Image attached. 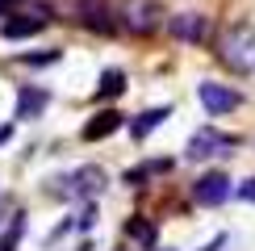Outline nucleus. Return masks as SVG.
<instances>
[{
  "mask_svg": "<svg viewBox=\"0 0 255 251\" xmlns=\"http://www.w3.org/2000/svg\"><path fill=\"white\" fill-rule=\"evenodd\" d=\"M218 247H226V235H218L214 243H209V247H201V251H218Z\"/></svg>",
  "mask_w": 255,
  "mask_h": 251,
  "instance_id": "21",
  "label": "nucleus"
},
{
  "mask_svg": "<svg viewBox=\"0 0 255 251\" xmlns=\"http://www.w3.org/2000/svg\"><path fill=\"white\" fill-rule=\"evenodd\" d=\"M59 50H42V55H21V63H29V67H42V63H55Z\"/></svg>",
  "mask_w": 255,
  "mask_h": 251,
  "instance_id": "17",
  "label": "nucleus"
},
{
  "mask_svg": "<svg viewBox=\"0 0 255 251\" xmlns=\"http://www.w3.org/2000/svg\"><path fill=\"white\" fill-rule=\"evenodd\" d=\"M8 134H13V126H0V142H8Z\"/></svg>",
  "mask_w": 255,
  "mask_h": 251,
  "instance_id": "22",
  "label": "nucleus"
},
{
  "mask_svg": "<svg viewBox=\"0 0 255 251\" xmlns=\"http://www.w3.org/2000/svg\"><path fill=\"white\" fill-rule=\"evenodd\" d=\"M17 8H25V0H0V17H4V21L13 17Z\"/></svg>",
  "mask_w": 255,
  "mask_h": 251,
  "instance_id": "19",
  "label": "nucleus"
},
{
  "mask_svg": "<svg viewBox=\"0 0 255 251\" xmlns=\"http://www.w3.org/2000/svg\"><path fill=\"white\" fill-rule=\"evenodd\" d=\"M21 230H25V214H13V218H8V226L0 230V251H17Z\"/></svg>",
  "mask_w": 255,
  "mask_h": 251,
  "instance_id": "16",
  "label": "nucleus"
},
{
  "mask_svg": "<svg viewBox=\"0 0 255 251\" xmlns=\"http://www.w3.org/2000/svg\"><path fill=\"white\" fill-rule=\"evenodd\" d=\"M163 172H172V159H151V163H142V167H130V172L122 176V180L138 188V184H146V180H151V176H163Z\"/></svg>",
  "mask_w": 255,
  "mask_h": 251,
  "instance_id": "14",
  "label": "nucleus"
},
{
  "mask_svg": "<svg viewBox=\"0 0 255 251\" xmlns=\"http://www.w3.org/2000/svg\"><path fill=\"white\" fill-rule=\"evenodd\" d=\"M105 184H109L105 167L84 163V167H71V172H63V176H50V180H46V193L67 197V201H92V197H97Z\"/></svg>",
  "mask_w": 255,
  "mask_h": 251,
  "instance_id": "1",
  "label": "nucleus"
},
{
  "mask_svg": "<svg viewBox=\"0 0 255 251\" xmlns=\"http://www.w3.org/2000/svg\"><path fill=\"white\" fill-rule=\"evenodd\" d=\"M118 25H126L138 38H146V34H155L159 25H167V21H163V8H159L155 0H126L118 8Z\"/></svg>",
  "mask_w": 255,
  "mask_h": 251,
  "instance_id": "3",
  "label": "nucleus"
},
{
  "mask_svg": "<svg viewBox=\"0 0 255 251\" xmlns=\"http://www.w3.org/2000/svg\"><path fill=\"white\" fill-rule=\"evenodd\" d=\"M126 239H134L138 247L155 251V239H159V235H155V222H146V218H138V214H134L130 222H126Z\"/></svg>",
  "mask_w": 255,
  "mask_h": 251,
  "instance_id": "13",
  "label": "nucleus"
},
{
  "mask_svg": "<svg viewBox=\"0 0 255 251\" xmlns=\"http://www.w3.org/2000/svg\"><path fill=\"white\" fill-rule=\"evenodd\" d=\"M197 101L205 105V113H230V109L243 105V97L230 88V84H214V80L197 84Z\"/></svg>",
  "mask_w": 255,
  "mask_h": 251,
  "instance_id": "8",
  "label": "nucleus"
},
{
  "mask_svg": "<svg viewBox=\"0 0 255 251\" xmlns=\"http://www.w3.org/2000/svg\"><path fill=\"white\" fill-rule=\"evenodd\" d=\"M126 92V71H118V67H109L101 76V84H97V97L105 101V97H122Z\"/></svg>",
  "mask_w": 255,
  "mask_h": 251,
  "instance_id": "15",
  "label": "nucleus"
},
{
  "mask_svg": "<svg viewBox=\"0 0 255 251\" xmlns=\"http://www.w3.org/2000/svg\"><path fill=\"white\" fill-rule=\"evenodd\" d=\"M92 218H97V205H84V214H80V230H88V226H92Z\"/></svg>",
  "mask_w": 255,
  "mask_h": 251,
  "instance_id": "20",
  "label": "nucleus"
},
{
  "mask_svg": "<svg viewBox=\"0 0 255 251\" xmlns=\"http://www.w3.org/2000/svg\"><path fill=\"white\" fill-rule=\"evenodd\" d=\"M155 251H159V247H155Z\"/></svg>",
  "mask_w": 255,
  "mask_h": 251,
  "instance_id": "23",
  "label": "nucleus"
},
{
  "mask_svg": "<svg viewBox=\"0 0 255 251\" xmlns=\"http://www.w3.org/2000/svg\"><path fill=\"white\" fill-rule=\"evenodd\" d=\"M230 197V176L226 172H205V176H197V184H193V201L197 205H222Z\"/></svg>",
  "mask_w": 255,
  "mask_h": 251,
  "instance_id": "9",
  "label": "nucleus"
},
{
  "mask_svg": "<svg viewBox=\"0 0 255 251\" xmlns=\"http://www.w3.org/2000/svg\"><path fill=\"white\" fill-rule=\"evenodd\" d=\"M42 109H46V92L21 84V88H17V118H21V122H25V118H38Z\"/></svg>",
  "mask_w": 255,
  "mask_h": 251,
  "instance_id": "12",
  "label": "nucleus"
},
{
  "mask_svg": "<svg viewBox=\"0 0 255 251\" xmlns=\"http://www.w3.org/2000/svg\"><path fill=\"white\" fill-rule=\"evenodd\" d=\"M235 146H239V138H235V134L218 130V126H201L193 138H188L184 155H188V159H214V155H230Z\"/></svg>",
  "mask_w": 255,
  "mask_h": 251,
  "instance_id": "4",
  "label": "nucleus"
},
{
  "mask_svg": "<svg viewBox=\"0 0 255 251\" xmlns=\"http://www.w3.org/2000/svg\"><path fill=\"white\" fill-rule=\"evenodd\" d=\"M76 17H80L84 29H92V34H113V29H118V13H113L105 0H80Z\"/></svg>",
  "mask_w": 255,
  "mask_h": 251,
  "instance_id": "7",
  "label": "nucleus"
},
{
  "mask_svg": "<svg viewBox=\"0 0 255 251\" xmlns=\"http://www.w3.org/2000/svg\"><path fill=\"white\" fill-rule=\"evenodd\" d=\"M235 193H239V201H251V205H255V176H247V180H243Z\"/></svg>",
  "mask_w": 255,
  "mask_h": 251,
  "instance_id": "18",
  "label": "nucleus"
},
{
  "mask_svg": "<svg viewBox=\"0 0 255 251\" xmlns=\"http://www.w3.org/2000/svg\"><path fill=\"white\" fill-rule=\"evenodd\" d=\"M167 118H172V105H155V109H142L138 118H130V138H134V142H142L146 134L159 130Z\"/></svg>",
  "mask_w": 255,
  "mask_h": 251,
  "instance_id": "10",
  "label": "nucleus"
},
{
  "mask_svg": "<svg viewBox=\"0 0 255 251\" xmlns=\"http://www.w3.org/2000/svg\"><path fill=\"white\" fill-rule=\"evenodd\" d=\"M118 130H122V113L118 109H101V113H92V122H84V138L88 142L109 138V134H118Z\"/></svg>",
  "mask_w": 255,
  "mask_h": 251,
  "instance_id": "11",
  "label": "nucleus"
},
{
  "mask_svg": "<svg viewBox=\"0 0 255 251\" xmlns=\"http://www.w3.org/2000/svg\"><path fill=\"white\" fill-rule=\"evenodd\" d=\"M167 34L176 42H188V46H201L209 38V17L205 13H172L167 17Z\"/></svg>",
  "mask_w": 255,
  "mask_h": 251,
  "instance_id": "6",
  "label": "nucleus"
},
{
  "mask_svg": "<svg viewBox=\"0 0 255 251\" xmlns=\"http://www.w3.org/2000/svg\"><path fill=\"white\" fill-rule=\"evenodd\" d=\"M46 21H50V8L46 4H29V8H17L8 21H0V38H8V42H17V38H34L46 29Z\"/></svg>",
  "mask_w": 255,
  "mask_h": 251,
  "instance_id": "5",
  "label": "nucleus"
},
{
  "mask_svg": "<svg viewBox=\"0 0 255 251\" xmlns=\"http://www.w3.org/2000/svg\"><path fill=\"white\" fill-rule=\"evenodd\" d=\"M218 59L226 67L243 71V76H251L255 71V25H230L218 38Z\"/></svg>",
  "mask_w": 255,
  "mask_h": 251,
  "instance_id": "2",
  "label": "nucleus"
}]
</instances>
